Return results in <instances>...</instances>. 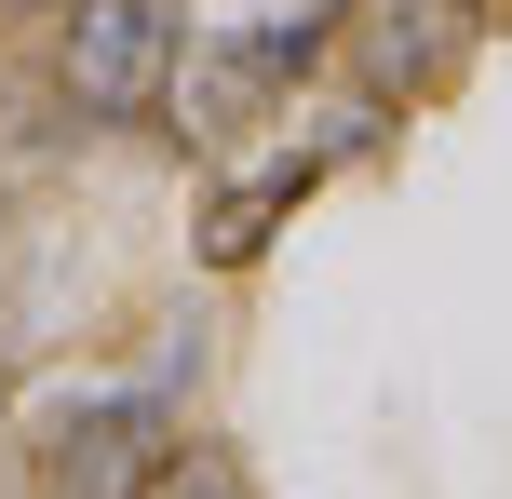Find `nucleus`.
Here are the masks:
<instances>
[{"instance_id": "1", "label": "nucleus", "mask_w": 512, "mask_h": 499, "mask_svg": "<svg viewBox=\"0 0 512 499\" xmlns=\"http://www.w3.org/2000/svg\"><path fill=\"white\" fill-rule=\"evenodd\" d=\"M176 54H189L176 0H68V14H54V95H68L81 122H135V108H162Z\"/></svg>"}, {"instance_id": "4", "label": "nucleus", "mask_w": 512, "mask_h": 499, "mask_svg": "<svg viewBox=\"0 0 512 499\" xmlns=\"http://www.w3.org/2000/svg\"><path fill=\"white\" fill-rule=\"evenodd\" d=\"M270 95H283V68H270V27L189 41V54H176V81H162V108H176L162 135H243L256 108H270Z\"/></svg>"}, {"instance_id": "2", "label": "nucleus", "mask_w": 512, "mask_h": 499, "mask_svg": "<svg viewBox=\"0 0 512 499\" xmlns=\"http://www.w3.org/2000/svg\"><path fill=\"white\" fill-rule=\"evenodd\" d=\"M472 14H486V0H337V41H351L364 108H418L472 54Z\"/></svg>"}, {"instance_id": "3", "label": "nucleus", "mask_w": 512, "mask_h": 499, "mask_svg": "<svg viewBox=\"0 0 512 499\" xmlns=\"http://www.w3.org/2000/svg\"><path fill=\"white\" fill-rule=\"evenodd\" d=\"M162 459H176V419H162L149 392H108V405H68L41 446V486L54 499H149Z\"/></svg>"}, {"instance_id": "6", "label": "nucleus", "mask_w": 512, "mask_h": 499, "mask_svg": "<svg viewBox=\"0 0 512 499\" xmlns=\"http://www.w3.org/2000/svg\"><path fill=\"white\" fill-rule=\"evenodd\" d=\"M149 499H256V486H243V459H230V446H176Z\"/></svg>"}, {"instance_id": "5", "label": "nucleus", "mask_w": 512, "mask_h": 499, "mask_svg": "<svg viewBox=\"0 0 512 499\" xmlns=\"http://www.w3.org/2000/svg\"><path fill=\"white\" fill-rule=\"evenodd\" d=\"M297 189H310V162H270V176H243L230 203H216V230H203V257H216V270H243L256 243H270V216L297 203Z\"/></svg>"}, {"instance_id": "7", "label": "nucleus", "mask_w": 512, "mask_h": 499, "mask_svg": "<svg viewBox=\"0 0 512 499\" xmlns=\"http://www.w3.org/2000/svg\"><path fill=\"white\" fill-rule=\"evenodd\" d=\"M0 14H54V0H0Z\"/></svg>"}]
</instances>
